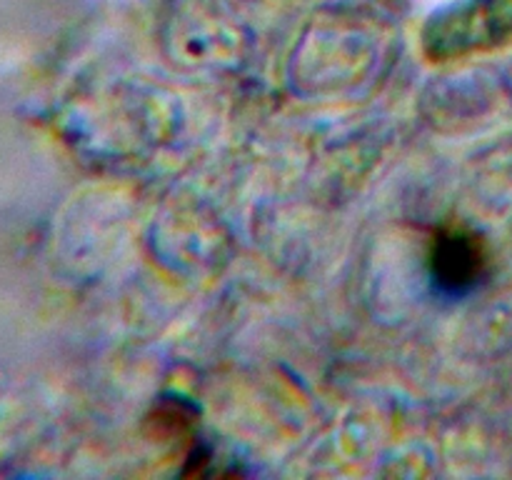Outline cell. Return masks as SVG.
I'll use <instances>...</instances> for the list:
<instances>
[{
  "label": "cell",
  "mask_w": 512,
  "mask_h": 480,
  "mask_svg": "<svg viewBox=\"0 0 512 480\" xmlns=\"http://www.w3.org/2000/svg\"><path fill=\"white\" fill-rule=\"evenodd\" d=\"M198 418H200L198 408H195L190 400L178 398V395H165V398H160L158 403L153 405V410L148 413V418H145V428H148V435L153 440L183 445L185 460H188L190 455H195L200 448H203L200 438H195Z\"/></svg>",
  "instance_id": "cell-2"
},
{
  "label": "cell",
  "mask_w": 512,
  "mask_h": 480,
  "mask_svg": "<svg viewBox=\"0 0 512 480\" xmlns=\"http://www.w3.org/2000/svg\"><path fill=\"white\" fill-rule=\"evenodd\" d=\"M488 245L465 225H440L428 243V270L445 295H465L488 275Z\"/></svg>",
  "instance_id": "cell-1"
}]
</instances>
